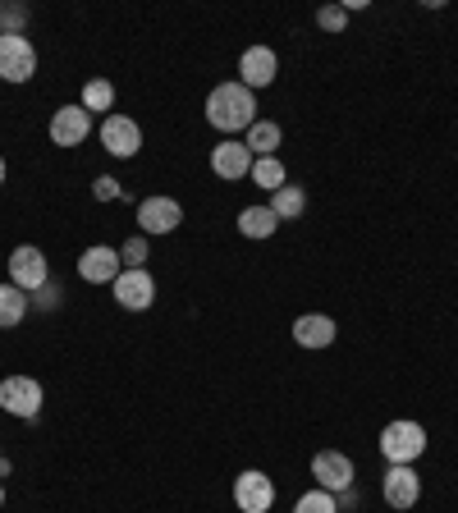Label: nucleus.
<instances>
[{"label":"nucleus","instance_id":"f257e3e1","mask_svg":"<svg viewBox=\"0 0 458 513\" xmlns=\"http://www.w3.org/2000/svg\"><path fill=\"white\" fill-rule=\"evenodd\" d=\"M207 120H211V129H220L225 138L248 133L252 124H257V101H252V92L243 88V83H220L207 97Z\"/></svg>","mask_w":458,"mask_h":513},{"label":"nucleus","instance_id":"f03ea898","mask_svg":"<svg viewBox=\"0 0 458 513\" xmlns=\"http://www.w3.org/2000/svg\"><path fill=\"white\" fill-rule=\"evenodd\" d=\"M42 404H46L42 381H33V376H5V381H0V408L10 417L33 422V417L42 413Z\"/></svg>","mask_w":458,"mask_h":513},{"label":"nucleus","instance_id":"7ed1b4c3","mask_svg":"<svg viewBox=\"0 0 458 513\" xmlns=\"http://www.w3.org/2000/svg\"><path fill=\"white\" fill-rule=\"evenodd\" d=\"M37 74V46L23 33H0V78L5 83H28Z\"/></svg>","mask_w":458,"mask_h":513},{"label":"nucleus","instance_id":"20e7f679","mask_svg":"<svg viewBox=\"0 0 458 513\" xmlns=\"http://www.w3.org/2000/svg\"><path fill=\"white\" fill-rule=\"evenodd\" d=\"M422 449H426V431L417 422H390L381 431V454L390 463H408L413 468L422 459Z\"/></svg>","mask_w":458,"mask_h":513},{"label":"nucleus","instance_id":"39448f33","mask_svg":"<svg viewBox=\"0 0 458 513\" xmlns=\"http://www.w3.org/2000/svg\"><path fill=\"white\" fill-rule=\"evenodd\" d=\"M46 280H51V262H46L42 248L23 243V248L10 252V284H14V289H23V294H37Z\"/></svg>","mask_w":458,"mask_h":513},{"label":"nucleus","instance_id":"423d86ee","mask_svg":"<svg viewBox=\"0 0 458 513\" xmlns=\"http://www.w3.org/2000/svg\"><path fill=\"white\" fill-rule=\"evenodd\" d=\"M179 220H184V207H179L175 197H142V202H138V230H142V239H152V234H175Z\"/></svg>","mask_w":458,"mask_h":513},{"label":"nucleus","instance_id":"0eeeda50","mask_svg":"<svg viewBox=\"0 0 458 513\" xmlns=\"http://www.w3.org/2000/svg\"><path fill=\"white\" fill-rule=\"evenodd\" d=\"M110 289H115V303H120L124 312H147V307L156 303V280L147 266H142V271H120V280L110 284Z\"/></svg>","mask_w":458,"mask_h":513},{"label":"nucleus","instance_id":"6e6552de","mask_svg":"<svg viewBox=\"0 0 458 513\" xmlns=\"http://www.w3.org/2000/svg\"><path fill=\"white\" fill-rule=\"evenodd\" d=\"M234 504H239L243 513H271L275 481L266 477V472H257V468L239 472V481H234Z\"/></svg>","mask_w":458,"mask_h":513},{"label":"nucleus","instance_id":"1a4fd4ad","mask_svg":"<svg viewBox=\"0 0 458 513\" xmlns=\"http://www.w3.org/2000/svg\"><path fill=\"white\" fill-rule=\"evenodd\" d=\"M46 133H51L55 147H83L92 133V115L83 110V101H78V106H60L51 115V129Z\"/></svg>","mask_w":458,"mask_h":513},{"label":"nucleus","instance_id":"9d476101","mask_svg":"<svg viewBox=\"0 0 458 513\" xmlns=\"http://www.w3.org/2000/svg\"><path fill=\"white\" fill-rule=\"evenodd\" d=\"M312 477H317L321 491L339 495L353 486V459L349 454H339V449H321L317 459H312Z\"/></svg>","mask_w":458,"mask_h":513},{"label":"nucleus","instance_id":"9b49d317","mask_svg":"<svg viewBox=\"0 0 458 513\" xmlns=\"http://www.w3.org/2000/svg\"><path fill=\"white\" fill-rule=\"evenodd\" d=\"M101 147H106L110 156L129 161V156H138V147H142V129L129 120V115H106V120H101Z\"/></svg>","mask_w":458,"mask_h":513},{"label":"nucleus","instance_id":"f8f14e48","mask_svg":"<svg viewBox=\"0 0 458 513\" xmlns=\"http://www.w3.org/2000/svg\"><path fill=\"white\" fill-rule=\"evenodd\" d=\"M275 74H280V60H275L271 46H248V51L239 55V83L243 88H271Z\"/></svg>","mask_w":458,"mask_h":513},{"label":"nucleus","instance_id":"ddd939ff","mask_svg":"<svg viewBox=\"0 0 458 513\" xmlns=\"http://www.w3.org/2000/svg\"><path fill=\"white\" fill-rule=\"evenodd\" d=\"M381 491H385V504H390V509H413V504L422 500V477H417L408 463H390Z\"/></svg>","mask_w":458,"mask_h":513},{"label":"nucleus","instance_id":"4468645a","mask_svg":"<svg viewBox=\"0 0 458 513\" xmlns=\"http://www.w3.org/2000/svg\"><path fill=\"white\" fill-rule=\"evenodd\" d=\"M120 248H106V243H97V248H83V257H78V275L88 284H115L120 280Z\"/></svg>","mask_w":458,"mask_h":513},{"label":"nucleus","instance_id":"2eb2a0df","mask_svg":"<svg viewBox=\"0 0 458 513\" xmlns=\"http://www.w3.org/2000/svg\"><path fill=\"white\" fill-rule=\"evenodd\" d=\"M252 161H257V156L248 152V142H234V138H225L216 152H211V170H216L220 179H229V184H234V179H248Z\"/></svg>","mask_w":458,"mask_h":513},{"label":"nucleus","instance_id":"dca6fc26","mask_svg":"<svg viewBox=\"0 0 458 513\" xmlns=\"http://www.w3.org/2000/svg\"><path fill=\"white\" fill-rule=\"evenodd\" d=\"M335 335H339V326L326 312H307V317L294 321V344H303V349H330Z\"/></svg>","mask_w":458,"mask_h":513},{"label":"nucleus","instance_id":"f3484780","mask_svg":"<svg viewBox=\"0 0 458 513\" xmlns=\"http://www.w3.org/2000/svg\"><path fill=\"white\" fill-rule=\"evenodd\" d=\"M280 230V216L271 207H243L239 211V234L243 239H271Z\"/></svg>","mask_w":458,"mask_h":513},{"label":"nucleus","instance_id":"a211bd4d","mask_svg":"<svg viewBox=\"0 0 458 513\" xmlns=\"http://www.w3.org/2000/svg\"><path fill=\"white\" fill-rule=\"evenodd\" d=\"M28 307H33V303H28V294H23V289H14L10 280L0 284V330L19 326V321L28 317Z\"/></svg>","mask_w":458,"mask_h":513},{"label":"nucleus","instance_id":"6ab92c4d","mask_svg":"<svg viewBox=\"0 0 458 513\" xmlns=\"http://www.w3.org/2000/svg\"><path fill=\"white\" fill-rule=\"evenodd\" d=\"M266 207H271L280 220H298L307 211V193L298 184H284V188H275V193H271V202H266Z\"/></svg>","mask_w":458,"mask_h":513},{"label":"nucleus","instance_id":"aec40b11","mask_svg":"<svg viewBox=\"0 0 458 513\" xmlns=\"http://www.w3.org/2000/svg\"><path fill=\"white\" fill-rule=\"evenodd\" d=\"M248 179L257 188H266V193H275V188H284V179H289V175H284V161H280V156H257Z\"/></svg>","mask_w":458,"mask_h":513},{"label":"nucleus","instance_id":"412c9836","mask_svg":"<svg viewBox=\"0 0 458 513\" xmlns=\"http://www.w3.org/2000/svg\"><path fill=\"white\" fill-rule=\"evenodd\" d=\"M280 138H284V133H280V124H275V120H257L248 129V152L252 156H275Z\"/></svg>","mask_w":458,"mask_h":513},{"label":"nucleus","instance_id":"4be33fe9","mask_svg":"<svg viewBox=\"0 0 458 513\" xmlns=\"http://www.w3.org/2000/svg\"><path fill=\"white\" fill-rule=\"evenodd\" d=\"M115 106V88H110V78H88L83 83V110H110Z\"/></svg>","mask_w":458,"mask_h":513},{"label":"nucleus","instance_id":"5701e85b","mask_svg":"<svg viewBox=\"0 0 458 513\" xmlns=\"http://www.w3.org/2000/svg\"><path fill=\"white\" fill-rule=\"evenodd\" d=\"M294 513H339V500H335L330 491H321V486H317V491H307L303 500L294 504Z\"/></svg>","mask_w":458,"mask_h":513},{"label":"nucleus","instance_id":"b1692460","mask_svg":"<svg viewBox=\"0 0 458 513\" xmlns=\"http://www.w3.org/2000/svg\"><path fill=\"white\" fill-rule=\"evenodd\" d=\"M23 23H28V5H19V0L0 5V33H23Z\"/></svg>","mask_w":458,"mask_h":513},{"label":"nucleus","instance_id":"393cba45","mask_svg":"<svg viewBox=\"0 0 458 513\" xmlns=\"http://www.w3.org/2000/svg\"><path fill=\"white\" fill-rule=\"evenodd\" d=\"M120 262H124V271H142V262H147V239L142 234H133L120 248Z\"/></svg>","mask_w":458,"mask_h":513},{"label":"nucleus","instance_id":"a878e982","mask_svg":"<svg viewBox=\"0 0 458 513\" xmlns=\"http://www.w3.org/2000/svg\"><path fill=\"white\" fill-rule=\"evenodd\" d=\"M317 23L326 28V33H344V28H349V10H344V5H321Z\"/></svg>","mask_w":458,"mask_h":513},{"label":"nucleus","instance_id":"bb28decb","mask_svg":"<svg viewBox=\"0 0 458 513\" xmlns=\"http://www.w3.org/2000/svg\"><path fill=\"white\" fill-rule=\"evenodd\" d=\"M28 303H33V307H42V312H55V307H60V284H55V280H46L42 289H37V294H28Z\"/></svg>","mask_w":458,"mask_h":513},{"label":"nucleus","instance_id":"cd10ccee","mask_svg":"<svg viewBox=\"0 0 458 513\" xmlns=\"http://www.w3.org/2000/svg\"><path fill=\"white\" fill-rule=\"evenodd\" d=\"M92 193H97V202H115V197H124V188H120V179L97 175V184H92Z\"/></svg>","mask_w":458,"mask_h":513},{"label":"nucleus","instance_id":"c85d7f7f","mask_svg":"<svg viewBox=\"0 0 458 513\" xmlns=\"http://www.w3.org/2000/svg\"><path fill=\"white\" fill-rule=\"evenodd\" d=\"M10 477V459H5V454H0V481Z\"/></svg>","mask_w":458,"mask_h":513},{"label":"nucleus","instance_id":"c756f323","mask_svg":"<svg viewBox=\"0 0 458 513\" xmlns=\"http://www.w3.org/2000/svg\"><path fill=\"white\" fill-rule=\"evenodd\" d=\"M0 184H5V156H0Z\"/></svg>","mask_w":458,"mask_h":513},{"label":"nucleus","instance_id":"7c9ffc66","mask_svg":"<svg viewBox=\"0 0 458 513\" xmlns=\"http://www.w3.org/2000/svg\"><path fill=\"white\" fill-rule=\"evenodd\" d=\"M0 504H5V481H0Z\"/></svg>","mask_w":458,"mask_h":513}]
</instances>
